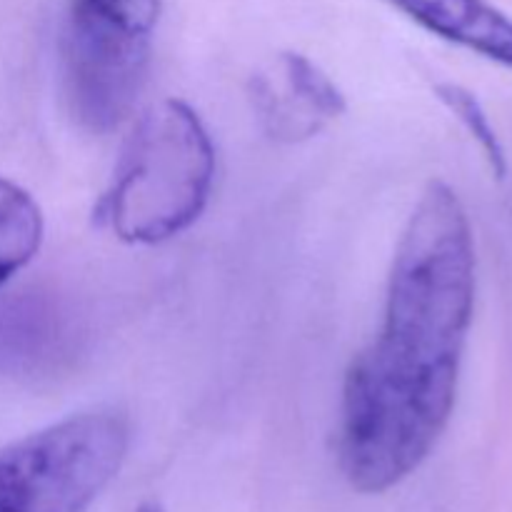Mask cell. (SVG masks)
<instances>
[{"instance_id": "obj_1", "label": "cell", "mask_w": 512, "mask_h": 512, "mask_svg": "<svg viewBox=\"0 0 512 512\" xmlns=\"http://www.w3.org/2000/svg\"><path fill=\"white\" fill-rule=\"evenodd\" d=\"M473 310L468 210L433 180L395 248L380 333L345 373L338 455L355 490L395 488L435 448L458 400Z\"/></svg>"}, {"instance_id": "obj_2", "label": "cell", "mask_w": 512, "mask_h": 512, "mask_svg": "<svg viewBox=\"0 0 512 512\" xmlns=\"http://www.w3.org/2000/svg\"><path fill=\"white\" fill-rule=\"evenodd\" d=\"M213 183L208 128L188 103L165 98L135 120L98 203V220L123 243H165L203 215Z\"/></svg>"}, {"instance_id": "obj_3", "label": "cell", "mask_w": 512, "mask_h": 512, "mask_svg": "<svg viewBox=\"0 0 512 512\" xmlns=\"http://www.w3.org/2000/svg\"><path fill=\"white\" fill-rule=\"evenodd\" d=\"M160 0H68L60 73L70 115L90 133L118 128L145 88Z\"/></svg>"}, {"instance_id": "obj_4", "label": "cell", "mask_w": 512, "mask_h": 512, "mask_svg": "<svg viewBox=\"0 0 512 512\" xmlns=\"http://www.w3.org/2000/svg\"><path fill=\"white\" fill-rule=\"evenodd\" d=\"M130 448L115 410L68 415L0 450V512H85Z\"/></svg>"}, {"instance_id": "obj_5", "label": "cell", "mask_w": 512, "mask_h": 512, "mask_svg": "<svg viewBox=\"0 0 512 512\" xmlns=\"http://www.w3.org/2000/svg\"><path fill=\"white\" fill-rule=\"evenodd\" d=\"M260 128L280 143H303L345 113V95L308 55L280 53L255 70L248 88Z\"/></svg>"}, {"instance_id": "obj_6", "label": "cell", "mask_w": 512, "mask_h": 512, "mask_svg": "<svg viewBox=\"0 0 512 512\" xmlns=\"http://www.w3.org/2000/svg\"><path fill=\"white\" fill-rule=\"evenodd\" d=\"M428 33L512 68V18L490 0H385Z\"/></svg>"}, {"instance_id": "obj_7", "label": "cell", "mask_w": 512, "mask_h": 512, "mask_svg": "<svg viewBox=\"0 0 512 512\" xmlns=\"http://www.w3.org/2000/svg\"><path fill=\"white\" fill-rule=\"evenodd\" d=\"M43 233V210L33 195L0 178V288L38 255Z\"/></svg>"}, {"instance_id": "obj_8", "label": "cell", "mask_w": 512, "mask_h": 512, "mask_svg": "<svg viewBox=\"0 0 512 512\" xmlns=\"http://www.w3.org/2000/svg\"><path fill=\"white\" fill-rule=\"evenodd\" d=\"M435 95H438L445 103V108L468 128V133L478 140L480 150H483L485 158H488L493 173L498 175V178H505L508 163H505L503 143H500L498 133H495L493 123H490L488 113H485V108L480 105V100L475 98L468 88L455 83H440L438 88H435Z\"/></svg>"}, {"instance_id": "obj_9", "label": "cell", "mask_w": 512, "mask_h": 512, "mask_svg": "<svg viewBox=\"0 0 512 512\" xmlns=\"http://www.w3.org/2000/svg\"><path fill=\"white\" fill-rule=\"evenodd\" d=\"M135 512H165L158 503H143Z\"/></svg>"}]
</instances>
